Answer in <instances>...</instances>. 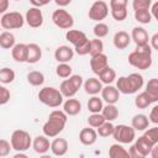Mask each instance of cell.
<instances>
[{"mask_svg":"<svg viewBox=\"0 0 158 158\" xmlns=\"http://www.w3.org/2000/svg\"><path fill=\"white\" fill-rule=\"evenodd\" d=\"M12 148L11 142L6 141L5 138L0 139V157H6L10 153V149Z\"/></svg>","mask_w":158,"mask_h":158,"instance_id":"cell-47","label":"cell"},{"mask_svg":"<svg viewBox=\"0 0 158 158\" xmlns=\"http://www.w3.org/2000/svg\"><path fill=\"white\" fill-rule=\"evenodd\" d=\"M12 149L17 152H25L32 146V138L25 130H15L10 138Z\"/></svg>","mask_w":158,"mask_h":158,"instance_id":"cell-4","label":"cell"},{"mask_svg":"<svg viewBox=\"0 0 158 158\" xmlns=\"http://www.w3.org/2000/svg\"><path fill=\"white\" fill-rule=\"evenodd\" d=\"M152 158H158V143L153 146L152 151H151V154H149Z\"/></svg>","mask_w":158,"mask_h":158,"instance_id":"cell-57","label":"cell"},{"mask_svg":"<svg viewBox=\"0 0 158 158\" xmlns=\"http://www.w3.org/2000/svg\"><path fill=\"white\" fill-rule=\"evenodd\" d=\"M133 146L136 147V149L138 151V153L141 154L142 158L149 156V154H151V151H152V148H153V144H152V143H151L143 135L139 136L138 138H136Z\"/></svg>","mask_w":158,"mask_h":158,"instance_id":"cell-17","label":"cell"},{"mask_svg":"<svg viewBox=\"0 0 158 158\" xmlns=\"http://www.w3.org/2000/svg\"><path fill=\"white\" fill-rule=\"evenodd\" d=\"M59 90H60V93L63 94V96H65V98H73V96L78 93V89L75 88V85H74L69 79H64V80L60 83Z\"/></svg>","mask_w":158,"mask_h":158,"instance_id":"cell-28","label":"cell"},{"mask_svg":"<svg viewBox=\"0 0 158 158\" xmlns=\"http://www.w3.org/2000/svg\"><path fill=\"white\" fill-rule=\"evenodd\" d=\"M9 7V0H0V12L5 14Z\"/></svg>","mask_w":158,"mask_h":158,"instance_id":"cell-55","label":"cell"},{"mask_svg":"<svg viewBox=\"0 0 158 158\" xmlns=\"http://www.w3.org/2000/svg\"><path fill=\"white\" fill-rule=\"evenodd\" d=\"M149 121L152 122V123H156V125H158V105H156V106H153L152 107V110H151V112H149Z\"/></svg>","mask_w":158,"mask_h":158,"instance_id":"cell-50","label":"cell"},{"mask_svg":"<svg viewBox=\"0 0 158 158\" xmlns=\"http://www.w3.org/2000/svg\"><path fill=\"white\" fill-rule=\"evenodd\" d=\"M131 41H132V38H131V36L126 31H118V32H116L114 35V40H112L114 46L117 49H125V48H127L130 46Z\"/></svg>","mask_w":158,"mask_h":158,"instance_id":"cell-18","label":"cell"},{"mask_svg":"<svg viewBox=\"0 0 158 158\" xmlns=\"http://www.w3.org/2000/svg\"><path fill=\"white\" fill-rule=\"evenodd\" d=\"M27 81L33 86H40L44 83V75L38 70H32L27 74Z\"/></svg>","mask_w":158,"mask_h":158,"instance_id":"cell-33","label":"cell"},{"mask_svg":"<svg viewBox=\"0 0 158 158\" xmlns=\"http://www.w3.org/2000/svg\"><path fill=\"white\" fill-rule=\"evenodd\" d=\"M144 91L148 94L152 102L158 101V78L149 79L148 83L146 84V90Z\"/></svg>","mask_w":158,"mask_h":158,"instance_id":"cell-27","label":"cell"},{"mask_svg":"<svg viewBox=\"0 0 158 158\" xmlns=\"http://www.w3.org/2000/svg\"><path fill=\"white\" fill-rule=\"evenodd\" d=\"M52 0H30V2L36 6V7H42V6H46L47 4H49Z\"/></svg>","mask_w":158,"mask_h":158,"instance_id":"cell-51","label":"cell"},{"mask_svg":"<svg viewBox=\"0 0 158 158\" xmlns=\"http://www.w3.org/2000/svg\"><path fill=\"white\" fill-rule=\"evenodd\" d=\"M116 88H117L118 91L122 93V94H126V95L135 94V93H133V89H132V86H131L128 75H127V77H120V78L116 80Z\"/></svg>","mask_w":158,"mask_h":158,"instance_id":"cell-29","label":"cell"},{"mask_svg":"<svg viewBox=\"0 0 158 158\" xmlns=\"http://www.w3.org/2000/svg\"><path fill=\"white\" fill-rule=\"evenodd\" d=\"M104 52V43L100 38H94V40H90V56H95V54H99V53H102Z\"/></svg>","mask_w":158,"mask_h":158,"instance_id":"cell-41","label":"cell"},{"mask_svg":"<svg viewBox=\"0 0 158 158\" xmlns=\"http://www.w3.org/2000/svg\"><path fill=\"white\" fill-rule=\"evenodd\" d=\"M98 139V131L94 130V127L89 126L85 128H81L79 133V141L84 146H93Z\"/></svg>","mask_w":158,"mask_h":158,"instance_id":"cell-12","label":"cell"},{"mask_svg":"<svg viewBox=\"0 0 158 158\" xmlns=\"http://www.w3.org/2000/svg\"><path fill=\"white\" fill-rule=\"evenodd\" d=\"M16 44V40L14 33L10 31H4L0 33V46L4 49H12V47Z\"/></svg>","mask_w":158,"mask_h":158,"instance_id":"cell-25","label":"cell"},{"mask_svg":"<svg viewBox=\"0 0 158 158\" xmlns=\"http://www.w3.org/2000/svg\"><path fill=\"white\" fill-rule=\"evenodd\" d=\"M99 79L101 80L102 84L109 85V84L114 83V80L116 79V72H115L111 67L107 65L102 72H100V74H99Z\"/></svg>","mask_w":158,"mask_h":158,"instance_id":"cell-31","label":"cell"},{"mask_svg":"<svg viewBox=\"0 0 158 158\" xmlns=\"http://www.w3.org/2000/svg\"><path fill=\"white\" fill-rule=\"evenodd\" d=\"M101 114H102V116L105 117L106 121H111L112 122L118 117V109L115 106V104H106L102 107Z\"/></svg>","mask_w":158,"mask_h":158,"instance_id":"cell-30","label":"cell"},{"mask_svg":"<svg viewBox=\"0 0 158 158\" xmlns=\"http://www.w3.org/2000/svg\"><path fill=\"white\" fill-rule=\"evenodd\" d=\"M10 100V91L5 86H0V104L5 105Z\"/></svg>","mask_w":158,"mask_h":158,"instance_id":"cell-48","label":"cell"},{"mask_svg":"<svg viewBox=\"0 0 158 158\" xmlns=\"http://www.w3.org/2000/svg\"><path fill=\"white\" fill-rule=\"evenodd\" d=\"M149 118L148 116H146L144 114H137L132 117L131 120V126L136 130V131H144L148 128L149 125Z\"/></svg>","mask_w":158,"mask_h":158,"instance_id":"cell-24","label":"cell"},{"mask_svg":"<svg viewBox=\"0 0 158 158\" xmlns=\"http://www.w3.org/2000/svg\"><path fill=\"white\" fill-rule=\"evenodd\" d=\"M114 130H115V126L112 125L111 121H105L101 126L98 127V135L100 137H109V136H112L114 133Z\"/></svg>","mask_w":158,"mask_h":158,"instance_id":"cell-36","label":"cell"},{"mask_svg":"<svg viewBox=\"0 0 158 158\" xmlns=\"http://www.w3.org/2000/svg\"><path fill=\"white\" fill-rule=\"evenodd\" d=\"M111 10V16L114 17V20L121 22L123 20H126L128 12H127V7H117V9H110Z\"/></svg>","mask_w":158,"mask_h":158,"instance_id":"cell-43","label":"cell"},{"mask_svg":"<svg viewBox=\"0 0 158 158\" xmlns=\"http://www.w3.org/2000/svg\"><path fill=\"white\" fill-rule=\"evenodd\" d=\"M63 94L53 86H44L38 93L40 101L48 107H58L63 104Z\"/></svg>","mask_w":158,"mask_h":158,"instance_id":"cell-3","label":"cell"},{"mask_svg":"<svg viewBox=\"0 0 158 158\" xmlns=\"http://www.w3.org/2000/svg\"><path fill=\"white\" fill-rule=\"evenodd\" d=\"M128 0H110V9L117 7H127Z\"/></svg>","mask_w":158,"mask_h":158,"instance_id":"cell-49","label":"cell"},{"mask_svg":"<svg viewBox=\"0 0 158 158\" xmlns=\"http://www.w3.org/2000/svg\"><path fill=\"white\" fill-rule=\"evenodd\" d=\"M112 136L118 143H122V144L132 143L136 139V130L132 126L117 125V126H115Z\"/></svg>","mask_w":158,"mask_h":158,"instance_id":"cell-6","label":"cell"},{"mask_svg":"<svg viewBox=\"0 0 158 158\" xmlns=\"http://www.w3.org/2000/svg\"><path fill=\"white\" fill-rule=\"evenodd\" d=\"M128 79H130V83L132 85L133 93H137L143 86V77L141 74H138V73H131L128 75Z\"/></svg>","mask_w":158,"mask_h":158,"instance_id":"cell-37","label":"cell"},{"mask_svg":"<svg viewBox=\"0 0 158 158\" xmlns=\"http://www.w3.org/2000/svg\"><path fill=\"white\" fill-rule=\"evenodd\" d=\"M128 153H130V157H131V158H142V157H141V154L138 153V151L136 149V147H135V146H131V148H130Z\"/></svg>","mask_w":158,"mask_h":158,"instance_id":"cell-54","label":"cell"},{"mask_svg":"<svg viewBox=\"0 0 158 158\" xmlns=\"http://www.w3.org/2000/svg\"><path fill=\"white\" fill-rule=\"evenodd\" d=\"M152 51L151 44L136 46V49L128 54V63L141 70H146L152 65Z\"/></svg>","mask_w":158,"mask_h":158,"instance_id":"cell-2","label":"cell"},{"mask_svg":"<svg viewBox=\"0 0 158 158\" xmlns=\"http://www.w3.org/2000/svg\"><path fill=\"white\" fill-rule=\"evenodd\" d=\"M72 67L68 64V63H59L56 68V74L59 77V78H63V79H67L72 75Z\"/></svg>","mask_w":158,"mask_h":158,"instance_id":"cell-38","label":"cell"},{"mask_svg":"<svg viewBox=\"0 0 158 158\" xmlns=\"http://www.w3.org/2000/svg\"><path fill=\"white\" fill-rule=\"evenodd\" d=\"M101 98L106 104H116L120 99V91L116 86H112L111 84H109L102 88Z\"/></svg>","mask_w":158,"mask_h":158,"instance_id":"cell-11","label":"cell"},{"mask_svg":"<svg viewBox=\"0 0 158 158\" xmlns=\"http://www.w3.org/2000/svg\"><path fill=\"white\" fill-rule=\"evenodd\" d=\"M143 136L154 146L158 143V127H152V128H147L144 130Z\"/></svg>","mask_w":158,"mask_h":158,"instance_id":"cell-44","label":"cell"},{"mask_svg":"<svg viewBox=\"0 0 158 158\" xmlns=\"http://www.w3.org/2000/svg\"><path fill=\"white\" fill-rule=\"evenodd\" d=\"M151 14H152V17H154L158 21V1H156L154 4H152V6H151Z\"/></svg>","mask_w":158,"mask_h":158,"instance_id":"cell-53","label":"cell"},{"mask_svg":"<svg viewBox=\"0 0 158 158\" xmlns=\"http://www.w3.org/2000/svg\"><path fill=\"white\" fill-rule=\"evenodd\" d=\"M102 107H104V104H102V98H99L96 95H93L89 101H88V110L91 112V114H95V112H101L102 111Z\"/></svg>","mask_w":158,"mask_h":158,"instance_id":"cell-32","label":"cell"},{"mask_svg":"<svg viewBox=\"0 0 158 158\" xmlns=\"http://www.w3.org/2000/svg\"><path fill=\"white\" fill-rule=\"evenodd\" d=\"M54 2L59 6V7H64L67 5H69L72 2V0H54Z\"/></svg>","mask_w":158,"mask_h":158,"instance_id":"cell-56","label":"cell"},{"mask_svg":"<svg viewBox=\"0 0 158 158\" xmlns=\"http://www.w3.org/2000/svg\"><path fill=\"white\" fill-rule=\"evenodd\" d=\"M84 90L89 95H98L102 90V83L100 79L96 78H89L84 83Z\"/></svg>","mask_w":158,"mask_h":158,"instance_id":"cell-21","label":"cell"},{"mask_svg":"<svg viewBox=\"0 0 158 158\" xmlns=\"http://www.w3.org/2000/svg\"><path fill=\"white\" fill-rule=\"evenodd\" d=\"M151 104H152V100H151V98L148 96V94H147L146 91L139 93V94L135 98V105H136L138 109H147Z\"/></svg>","mask_w":158,"mask_h":158,"instance_id":"cell-35","label":"cell"},{"mask_svg":"<svg viewBox=\"0 0 158 158\" xmlns=\"http://www.w3.org/2000/svg\"><path fill=\"white\" fill-rule=\"evenodd\" d=\"M107 65H109V59H107V56L104 52L99 53V54H95V56H91L90 68H91L94 74L99 75L100 72H102Z\"/></svg>","mask_w":158,"mask_h":158,"instance_id":"cell-10","label":"cell"},{"mask_svg":"<svg viewBox=\"0 0 158 158\" xmlns=\"http://www.w3.org/2000/svg\"><path fill=\"white\" fill-rule=\"evenodd\" d=\"M131 38H132V41L136 43V46L147 44L148 41L151 40L149 36H148V32H147L143 27H141V26H137V27H133V28H132Z\"/></svg>","mask_w":158,"mask_h":158,"instance_id":"cell-16","label":"cell"},{"mask_svg":"<svg viewBox=\"0 0 158 158\" xmlns=\"http://www.w3.org/2000/svg\"><path fill=\"white\" fill-rule=\"evenodd\" d=\"M151 47L153 48V49H156V51H158V32L157 33H154L152 37H151Z\"/></svg>","mask_w":158,"mask_h":158,"instance_id":"cell-52","label":"cell"},{"mask_svg":"<svg viewBox=\"0 0 158 158\" xmlns=\"http://www.w3.org/2000/svg\"><path fill=\"white\" fill-rule=\"evenodd\" d=\"M42 57V49L37 43H28L27 44V59L26 63L35 64Z\"/></svg>","mask_w":158,"mask_h":158,"instance_id":"cell-20","label":"cell"},{"mask_svg":"<svg viewBox=\"0 0 158 158\" xmlns=\"http://www.w3.org/2000/svg\"><path fill=\"white\" fill-rule=\"evenodd\" d=\"M63 110L68 116H75L81 111V104L78 99L68 98V100L63 104Z\"/></svg>","mask_w":158,"mask_h":158,"instance_id":"cell-23","label":"cell"},{"mask_svg":"<svg viewBox=\"0 0 158 158\" xmlns=\"http://www.w3.org/2000/svg\"><path fill=\"white\" fill-rule=\"evenodd\" d=\"M109 157L110 158H130V153L120 143H114L109 148Z\"/></svg>","mask_w":158,"mask_h":158,"instance_id":"cell-26","label":"cell"},{"mask_svg":"<svg viewBox=\"0 0 158 158\" xmlns=\"http://www.w3.org/2000/svg\"><path fill=\"white\" fill-rule=\"evenodd\" d=\"M93 32H94L95 37L102 38V37L107 36V33H109V26H107L106 23H104V22H98V23L94 26Z\"/></svg>","mask_w":158,"mask_h":158,"instance_id":"cell-42","label":"cell"},{"mask_svg":"<svg viewBox=\"0 0 158 158\" xmlns=\"http://www.w3.org/2000/svg\"><path fill=\"white\" fill-rule=\"evenodd\" d=\"M74 49H72L69 46H59L54 52V58L58 60V63H68L74 57Z\"/></svg>","mask_w":158,"mask_h":158,"instance_id":"cell-15","label":"cell"},{"mask_svg":"<svg viewBox=\"0 0 158 158\" xmlns=\"http://www.w3.org/2000/svg\"><path fill=\"white\" fill-rule=\"evenodd\" d=\"M14 158H27V156H26L25 153H22V152H17V153L14 156Z\"/></svg>","mask_w":158,"mask_h":158,"instance_id":"cell-58","label":"cell"},{"mask_svg":"<svg viewBox=\"0 0 158 158\" xmlns=\"http://www.w3.org/2000/svg\"><path fill=\"white\" fill-rule=\"evenodd\" d=\"M32 148L36 153L38 154H44L51 149V143L49 139L46 135L43 136H37L35 137V139L32 141Z\"/></svg>","mask_w":158,"mask_h":158,"instance_id":"cell-13","label":"cell"},{"mask_svg":"<svg viewBox=\"0 0 158 158\" xmlns=\"http://www.w3.org/2000/svg\"><path fill=\"white\" fill-rule=\"evenodd\" d=\"M74 51L79 56H86V54H90V40H88L86 42H84L83 44L78 46V47H74Z\"/></svg>","mask_w":158,"mask_h":158,"instance_id":"cell-46","label":"cell"},{"mask_svg":"<svg viewBox=\"0 0 158 158\" xmlns=\"http://www.w3.org/2000/svg\"><path fill=\"white\" fill-rule=\"evenodd\" d=\"M15 1H20V0H15Z\"/></svg>","mask_w":158,"mask_h":158,"instance_id":"cell-59","label":"cell"},{"mask_svg":"<svg viewBox=\"0 0 158 158\" xmlns=\"http://www.w3.org/2000/svg\"><path fill=\"white\" fill-rule=\"evenodd\" d=\"M152 6V0H133L132 1V7L133 10H144V9H148Z\"/></svg>","mask_w":158,"mask_h":158,"instance_id":"cell-45","label":"cell"},{"mask_svg":"<svg viewBox=\"0 0 158 158\" xmlns=\"http://www.w3.org/2000/svg\"><path fill=\"white\" fill-rule=\"evenodd\" d=\"M25 20H26V22L30 27L38 28L43 25V14L40 10V7L32 6L27 10V12L25 15Z\"/></svg>","mask_w":158,"mask_h":158,"instance_id":"cell-9","label":"cell"},{"mask_svg":"<svg viewBox=\"0 0 158 158\" xmlns=\"http://www.w3.org/2000/svg\"><path fill=\"white\" fill-rule=\"evenodd\" d=\"M65 38L74 47H78V46L83 44L84 42H86L89 40L86 37V35L83 31H80V30H68L67 33H65Z\"/></svg>","mask_w":158,"mask_h":158,"instance_id":"cell-14","label":"cell"},{"mask_svg":"<svg viewBox=\"0 0 158 158\" xmlns=\"http://www.w3.org/2000/svg\"><path fill=\"white\" fill-rule=\"evenodd\" d=\"M105 121H106L105 117H104L102 114H100V112L91 114V115L88 117V123H89V126H91V127H94V128H98V127L101 126Z\"/></svg>","mask_w":158,"mask_h":158,"instance_id":"cell-40","label":"cell"},{"mask_svg":"<svg viewBox=\"0 0 158 158\" xmlns=\"http://www.w3.org/2000/svg\"><path fill=\"white\" fill-rule=\"evenodd\" d=\"M109 15V6L104 0H96L89 9V19L96 22H101Z\"/></svg>","mask_w":158,"mask_h":158,"instance_id":"cell-8","label":"cell"},{"mask_svg":"<svg viewBox=\"0 0 158 158\" xmlns=\"http://www.w3.org/2000/svg\"><path fill=\"white\" fill-rule=\"evenodd\" d=\"M51 151L54 156L57 157H62L67 153L68 151V142L65 138H54L51 142Z\"/></svg>","mask_w":158,"mask_h":158,"instance_id":"cell-19","label":"cell"},{"mask_svg":"<svg viewBox=\"0 0 158 158\" xmlns=\"http://www.w3.org/2000/svg\"><path fill=\"white\" fill-rule=\"evenodd\" d=\"M135 20L142 25H147L152 21V14L148 9L144 10H136L135 11Z\"/></svg>","mask_w":158,"mask_h":158,"instance_id":"cell-34","label":"cell"},{"mask_svg":"<svg viewBox=\"0 0 158 158\" xmlns=\"http://www.w3.org/2000/svg\"><path fill=\"white\" fill-rule=\"evenodd\" d=\"M11 56L15 62L23 63L27 59V44L25 43H16L11 49Z\"/></svg>","mask_w":158,"mask_h":158,"instance_id":"cell-22","label":"cell"},{"mask_svg":"<svg viewBox=\"0 0 158 158\" xmlns=\"http://www.w3.org/2000/svg\"><path fill=\"white\" fill-rule=\"evenodd\" d=\"M15 80V72L10 68H2L0 69V81L2 84H10Z\"/></svg>","mask_w":158,"mask_h":158,"instance_id":"cell-39","label":"cell"},{"mask_svg":"<svg viewBox=\"0 0 158 158\" xmlns=\"http://www.w3.org/2000/svg\"><path fill=\"white\" fill-rule=\"evenodd\" d=\"M67 120H68V115L64 112V110L63 111L53 110L42 127L43 135H46L47 137H57L64 130Z\"/></svg>","mask_w":158,"mask_h":158,"instance_id":"cell-1","label":"cell"},{"mask_svg":"<svg viewBox=\"0 0 158 158\" xmlns=\"http://www.w3.org/2000/svg\"><path fill=\"white\" fill-rule=\"evenodd\" d=\"M52 21H53V23L57 27H59L62 30H70L73 27V25H74L73 16L67 10H64L62 7H59V9H57V10L53 11V14H52Z\"/></svg>","mask_w":158,"mask_h":158,"instance_id":"cell-7","label":"cell"},{"mask_svg":"<svg viewBox=\"0 0 158 158\" xmlns=\"http://www.w3.org/2000/svg\"><path fill=\"white\" fill-rule=\"evenodd\" d=\"M25 17L17 11H9L2 14L0 19V25L4 30H19L25 23Z\"/></svg>","mask_w":158,"mask_h":158,"instance_id":"cell-5","label":"cell"}]
</instances>
